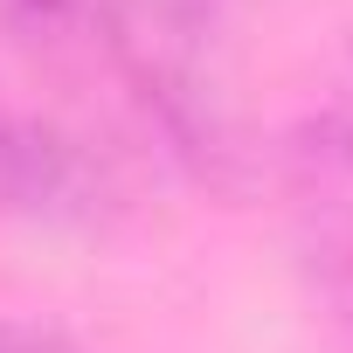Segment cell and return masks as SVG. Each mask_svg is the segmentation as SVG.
<instances>
[{"label":"cell","mask_w":353,"mask_h":353,"mask_svg":"<svg viewBox=\"0 0 353 353\" xmlns=\"http://www.w3.org/2000/svg\"><path fill=\"white\" fill-rule=\"evenodd\" d=\"M111 208H118V181L90 139L49 118L0 111V215L49 222V229H97Z\"/></svg>","instance_id":"1"},{"label":"cell","mask_w":353,"mask_h":353,"mask_svg":"<svg viewBox=\"0 0 353 353\" xmlns=\"http://www.w3.org/2000/svg\"><path fill=\"white\" fill-rule=\"evenodd\" d=\"M208 8H215V14H222V21H229V14H236V8H250V0H208Z\"/></svg>","instance_id":"4"},{"label":"cell","mask_w":353,"mask_h":353,"mask_svg":"<svg viewBox=\"0 0 353 353\" xmlns=\"http://www.w3.org/2000/svg\"><path fill=\"white\" fill-rule=\"evenodd\" d=\"M0 353H90V346L42 319H0Z\"/></svg>","instance_id":"3"},{"label":"cell","mask_w":353,"mask_h":353,"mask_svg":"<svg viewBox=\"0 0 353 353\" xmlns=\"http://www.w3.org/2000/svg\"><path fill=\"white\" fill-rule=\"evenodd\" d=\"M0 21L35 49L104 42V0H0Z\"/></svg>","instance_id":"2"}]
</instances>
